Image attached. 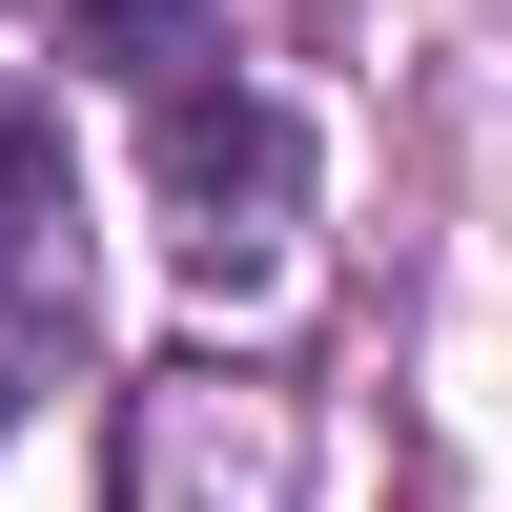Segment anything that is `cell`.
<instances>
[{"label":"cell","instance_id":"1","mask_svg":"<svg viewBox=\"0 0 512 512\" xmlns=\"http://www.w3.org/2000/svg\"><path fill=\"white\" fill-rule=\"evenodd\" d=\"M287 185H308L287 103H246V82H164V226H185V267H267V246H287Z\"/></svg>","mask_w":512,"mask_h":512},{"label":"cell","instance_id":"2","mask_svg":"<svg viewBox=\"0 0 512 512\" xmlns=\"http://www.w3.org/2000/svg\"><path fill=\"white\" fill-rule=\"evenodd\" d=\"M62 349H82V287H62V123L0 82V431L62 390Z\"/></svg>","mask_w":512,"mask_h":512},{"label":"cell","instance_id":"3","mask_svg":"<svg viewBox=\"0 0 512 512\" xmlns=\"http://www.w3.org/2000/svg\"><path fill=\"white\" fill-rule=\"evenodd\" d=\"M62 62H103V82H205L226 62V0H62Z\"/></svg>","mask_w":512,"mask_h":512}]
</instances>
